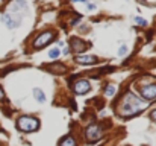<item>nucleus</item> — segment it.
I'll list each match as a JSON object with an SVG mask.
<instances>
[{
    "label": "nucleus",
    "instance_id": "0eeeda50",
    "mask_svg": "<svg viewBox=\"0 0 156 146\" xmlns=\"http://www.w3.org/2000/svg\"><path fill=\"white\" fill-rule=\"evenodd\" d=\"M2 21L8 26L9 29H15V28H18V26H20L21 18L18 15H15V14H5L2 17Z\"/></svg>",
    "mask_w": 156,
    "mask_h": 146
},
{
    "label": "nucleus",
    "instance_id": "423d86ee",
    "mask_svg": "<svg viewBox=\"0 0 156 146\" xmlns=\"http://www.w3.org/2000/svg\"><path fill=\"white\" fill-rule=\"evenodd\" d=\"M43 67L49 72V73H53V75H64V73H67V65H64L61 62H52V64H47V65H43Z\"/></svg>",
    "mask_w": 156,
    "mask_h": 146
},
{
    "label": "nucleus",
    "instance_id": "2eb2a0df",
    "mask_svg": "<svg viewBox=\"0 0 156 146\" xmlns=\"http://www.w3.org/2000/svg\"><path fill=\"white\" fill-rule=\"evenodd\" d=\"M114 93H115V85H108V87L105 88V95H106L108 98L114 96Z\"/></svg>",
    "mask_w": 156,
    "mask_h": 146
},
{
    "label": "nucleus",
    "instance_id": "1a4fd4ad",
    "mask_svg": "<svg viewBox=\"0 0 156 146\" xmlns=\"http://www.w3.org/2000/svg\"><path fill=\"white\" fill-rule=\"evenodd\" d=\"M74 61L79 62V64H96L97 58L96 56H89V55H77L74 58Z\"/></svg>",
    "mask_w": 156,
    "mask_h": 146
},
{
    "label": "nucleus",
    "instance_id": "a211bd4d",
    "mask_svg": "<svg viewBox=\"0 0 156 146\" xmlns=\"http://www.w3.org/2000/svg\"><path fill=\"white\" fill-rule=\"evenodd\" d=\"M150 119H152V120L156 123V110H153L152 113H150Z\"/></svg>",
    "mask_w": 156,
    "mask_h": 146
},
{
    "label": "nucleus",
    "instance_id": "39448f33",
    "mask_svg": "<svg viewBox=\"0 0 156 146\" xmlns=\"http://www.w3.org/2000/svg\"><path fill=\"white\" fill-rule=\"evenodd\" d=\"M55 38V34L52 32V31H46V32H43V34H40L36 38H35V41H33V49H41V47H44V46H47L52 40Z\"/></svg>",
    "mask_w": 156,
    "mask_h": 146
},
{
    "label": "nucleus",
    "instance_id": "6ab92c4d",
    "mask_svg": "<svg viewBox=\"0 0 156 146\" xmlns=\"http://www.w3.org/2000/svg\"><path fill=\"white\" fill-rule=\"evenodd\" d=\"M88 9H89V11H94V9H96V5H93V3H88Z\"/></svg>",
    "mask_w": 156,
    "mask_h": 146
},
{
    "label": "nucleus",
    "instance_id": "4468645a",
    "mask_svg": "<svg viewBox=\"0 0 156 146\" xmlns=\"http://www.w3.org/2000/svg\"><path fill=\"white\" fill-rule=\"evenodd\" d=\"M61 55V50L58 49V47H55V49H52L50 52H49V56L52 58V59H58V56Z\"/></svg>",
    "mask_w": 156,
    "mask_h": 146
},
{
    "label": "nucleus",
    "instance_id": "4be33fe9",
    "mask_svg": "<svg viewBox=\"0 0 156 146\" xmlns=\"http://www.w3.org/2000/svg\"><path fill=\"white\" fill-rule=\"evenodd\" d=\"M71 2H82V3H86L88 0H71Z\"/></svg>",
    "mask_w": 156,
    "mask_h": 146
},
{
    "label": "nucleus",
    "instance_id": "9d476101",
    "mask_svg": "<svg viewBox=\"0 0 156 146\" xmlns=\"http://www.w3.org/2000/svg\"><path fill=\"white\" fill-rule=\"evenodd\" d=\"M70 44H71V49L73 50H76V52H83L85 49H86V46H85V43L82 41V40H79V38H71V41H70Z\"/></svg>",
    "mask_w": 156,
    "mask_h": 146
},
{
    "label": "nucleus",
    "instance_id": "dca6fc26",
    "mask_svg": "<svg viewBox=\"0 0 156 146\" xmlns=\"http://www.w3.org/2000/svg\"><path fill=\"white\" fill-rule=\"evenodd\" d=\"M134 20H135V23H138L139 26H147V20H144V18H141V17H135Z\"/></svg>",
    "mask_w": 156,
    "mask_h": 146
},
{
    "label": "nucleus",
    "instance_id": "6e6552de",
    "mask_svg": "<svg viewBox=\"0 0 156 146\" xmlns=\"http://www.w3.org/2000/svg\"><path fill=\"white\" fill-rule=\"evenodd\" d=\"M73 90L77 93V95H85L91 90V85L86 79H77V81L73 84Z\"/></svg>",
    "mask_w": 156,
    "mask_h": 146
},
{
    "label": "nucleus",
    "instance_id": "aec40b11",
    "mask_svg": "<svg viewBox=\"0 0 156 146\" xmlns=\"http://www.w3.org/2000/svg\"><path fill=\"white\" fill-rule=\"evenodd\" d=\"M5 98V93H3V90H2V87H0V101H2Z\"/></svg>",
    "mask_w": 156,
    "mask_h": 146
},
{
    "label": "nucleus",
    "instance_id": "412c9836",
    "mask_svg": "<svg viewBox=\"0 0 156 146\" xmlns=\"http://www.w3.org/2000/svg\"><path fill=\"white\" fill-rule=\"evenodd\" d=\"M68 52H70V49L67 47V49H64V50H62V54H64V55H68Z\"/></svg>",
    "mask_w": 156,
    "mask_h": 146
},
{
    "label": "nucleus",
    "instance_id": "7ed1b4c3",
    "mask_svg": "<svg viewBox=\"0 0 156 146\" xmlns=\"http://www.w3.org/2000/svg\"><path fill=\"white\" fill-rule=\"evenodd\" d=\"M139 96L144 99V102H150L156 99V84H146V85H138Z\"/></svg>",
    "mask_w": 156,
    "mask_h": 146
},
{
    "label": "nucleus",
    "instance_id": "9b49d317",
    "mask_svg": "<svg viewBox=\"0 0 156 146\" xmlns=\"http://www.w3.org/2000/svg\"><path fill=\"white\" fill-rule=\"evenodd\" d=\"M23 11V12H28V3L24 2V0H15L14 5H12V11Z\"/></svg>",
    "mask_w": 156,
    "mask_h": 146
},
{
    "label": "nucleus",
    "instance_id": "f257e3e1",
    "mask_svg": "<svg viewBox=\"0 0 156 146\" xmlns=\"http://www.w3.org/2000/svg\"><path fill=\"white\" fill-rule=\"evenodd\" d=\"M146 107H147V102L136 98L134 93H124L123 98L120 99L117 110H118V114L123 117H132L138 114L139 111H142V108H146Z\"/></svg>",
    "mask_w": 156,
    "mask_h": 146
},
{
    "label": "nucleus",
    "instance_id": "f8f14e48",
    "mask_svg": "<svg viewBox=\"0 0 156 146\" xmlns=\"http://www.w3.org/2000/svg\"><path fill=\"white\" fill-rule=\"evenodd\" d=\"M32 95H33V98H35L38 102H40V103H44V102H46V95H44L43 90L33 88V90H32Z\"/></svg>",
    "mask_w": 156,
    "mask_h": 146
},
{
    "label": "nucleus",
    "instance_id": "ddd939ff",
    "mask_svg": "<svg viewBox=\"0 0 156 146\" xmlns=\"http://www.w3.org/2000/svg\"><path fill=\"white\" fill-rule=\"evenodd\" d=\"M59 146H76V140L73 136H67L59 142Z\"/></svg>",
    "mask_w": 156,
    "mask_h": 146
},
{
    "label": "nucleus",
    "instance_id": "20e7f679",
    "mask_svg": "<svg viewBox=\"0 0 156 146\" xmlns=\"http://www.w3.org/2000/svg\"><path fill=\"white\" fill-rule=\"evenodd\" d=\"M103 136V131L99 125H89L86 129H85V139L88 143H96L97 140H100Z\"/></svg>",
    "mask_w": 156,
    "mask_h": 146
},
{
    "label": "nucleus",
    "instance_id": "f03ea898",
    "mask_svg": "<svg viewBox=\"0 0 156 146\" xmlns=\"http://www.w3.org/2000/svg\"><path fill=\"white\" fill-rule=\"evenodd\" d=\"M38 128H40V122H38V119L32 116H21L17 120V129L23 132H32V131H36Z\"/></svg>",
    "mask_w": 156,
    "mask_h": 146
},
{
    "label": "nucleus",
    "instance_id": "f3484780",
    "mask_svg": "<svg viewBox=\"0 0 156 146\" xmlns=\"http://www.w3.org/2000/svg\"><path fill=\"white\" fill-rule=\"evenodd\" d=\"M127 52H129L127 46H121V47H120V50H118V55H120V56H124V55L127 54Z\"/></svg>",
    "mask_w": 156,
    "mask_h": 146
}]
</instances>
